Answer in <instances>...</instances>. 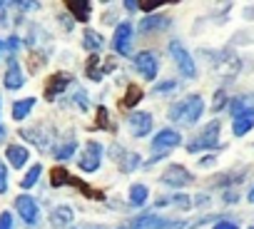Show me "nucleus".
<instances>
[{
	"instance_id": "obj_20",
	"label": "nucleus",
	"mask_w": 254,
	"mask_h": 229,
	"mask_svg": "<svg viewBox=\"0 0 254 229\" xmlns=\"http://www.w3.org/2000/svg\"><path fill=\"white\" fill-rule=\"evenodd\" d=\"M162 227H165V219L157 214H145V217L132 219V229H162Z\"/></svg>"
},
{
	"instance_id": "obj_13",
	"label": "nucleus",
	"mask_w": 254,
	"mask_h": 229,
	"mask_svg": "<svg viewBox=\"0 0 254 229\" xmlns=\"http://www.w3.org/2000/svg\"><path fill=\"white\" fill-rule=\"evenodd\" d=\"M15 209L20 212V217L28 222V224H35L38 222V202L30 197V194H20L15 199Z\"/></svg>"
},
{
	"instance_id": "obj_25",
	"label": "nucleus",
	"mask_w": 254,
	"mask_h": 229,
	"mask_svg": "<svg viewBox=\"0 0 254 229\" xmlns=\"http://www.w3.org/2000/svg\"><path fill=\"white\" fill-rule=\"evenodd\" d=\"M165 204H177L180 209H190V197H185V194H175V197H162V199H157L155 202V207L160 209V207H165Z\"/></svg>"
},
{
	"instance_id": "obj_6",
	"label": "nucleus",
	"mask_w": 254,
	"mask_h": 229,
	"mask_svg": "<svg viewBox=\"0 0 254 229\" xmlns=\"http://www.w3.org/2000/svg\"><path fill=\"white\" fill-rule=\"evenodd\" d=\"M162 184H170V187H187V184H192L194 182V174L187 170V167H182V165H170L165 172H162Z\"/></svg>"
},
{
	"instance_id": "obj_32",
	"label": "nucleus",
	"mask_w": 254,
	"mask_h": 229,
	"mask_svg": "<svg viewBox=\"0 0 254 229\" xmlns=\"http://www.w3.org/2000/svg\"><path fill=\"white\" fill-rule=\"evenodd\" d=\"M75 105H77L82 112L90 107V102H87V92H85V90H77V92H75Z\"/></svg>"
},
{
	"instance_id": "obj_17",
	"label": "nucleus",
	"mask_w": 254,
	"mask_h": 229,
	"mask_svg": "<svg viewBox=\"0 0 254 229\" xmlns=\"http://www.w3.org/2000/svg\"><path fill=\"white\" fill-rule=\"evenodd\" d=\"M3 85H5L8 90H20V87L25 85V75L20 72L18 62H10V67H8V72H5V77H3Z\"/></svg>"
},
{
	"instance_id": "obj_24",
	"label": "nucleus",
	"mask_w": 254,
	"mask_h": 229,
	"mask_svg": "<svg viewBox=\"0 0 254 229\" xmlns=\"http://www.w3.org/2000/svg\"><path fill=\"white\" fill-rule=\"evenodd\" d=\"M147 187L145 184H132L130 187V204H135V207H142L145 202H147Z\"/></svg>"
},
{
	"instance_id": "obj_28",
	"label": "nucleus",
	"mask_w": 254,
	"mask_h": 229,
	"mask_svg": "<svg viewBox=\"0 0 254 229\" xmlns=\"http://www.w3.org/2000/svg\"><path fill=\"white\" fill-rule=\"evenodd\" d=\"M20 132H23V137H25V140H30V142H33V145H38L40 150H48V145H50V142H48V137H45V135H35V127H28V130H20Z\"/></svg>"
},
{
	"instance_id": "obj_44",
	"label": "nucleus",
	"mask_w": 254,
	"mask_h": 229,
	"mask_svg": "<svg viewBox=\"0 0 254 229\" xmlns=\"http://www.w3.org/2000/svg\"><path fill=\"white\" fill-rule=\"evenodd\" d=\"M0 107H3V102H0Z\"/></svg>"
},
{
	"instance_id": "obj_10",
	"label": "nucleus",
	"mask_w": 254,
	"mask_h": 229,
	"mask_svg": "<svg viewBox=\"0 0 254 229\" xmlns=\"http://www.w3.org/2000/svg\"><path fill=\"white\" fill-rule=\"evenodd\" d=\"M135 67H137V72H140L145 80H155L157 72H160V62H157L155 53H147V50L135 57Z\"/></svg>"
},
{
	"instance_id": "obj_19",
	"label": "nucleus",
	"mask_w": 254,
	"mask_h": 229,
	"mask_svg": "<svg viewBox=\"0 0 254 229\" xmlns=\"http://www.w3.org/2000/svg\"><path fill=\"white\" fill-rule=\"evenodd\" d=\"M72 219H75V212H72V207H67V204H63V207H55V212L50 214V222H53V227H67Z\"/></svg>"
},
{
	"instance_id": "obj_30",
	"label": "nucleus",
	"mask_w": 254,
	"mask_h": 229,
	"mask_svg": "<svg viewBox=\"0 0 254 229\" xmlns=\"http://www.w3.org/2000/svg\"><path fill=\"white\" fill-rule=\"evenodd\" d=\"M97 125L105 127V130H115V125L110 122V112H107V107H100V110H97Z\"/></svg>"
},
{
	"instance_id": "obj_34",
	"label": "nucleus",
	"mask_w": 254,
	"mask_h": 229,
	"mask_svg": "<svg viewBox=\"0 0 254 229\" xmlns=\"http://www.w3.org/2000/svg\"><path fill=\"white\" fill-rule=\"evenodd\" d=\"M8 192V170L5 165H0V194H5Z\"/></svg>"
},
{
	"instance_id": "obj_37",
	"label": "nucleus",
	"mask_w": 254,
	"mask_h": 229,
	"mask_svg": "<svg viewBox=\"0 0 254 229\" xmlns=\"http://www.w3.org/2000/svg\"><path fill=\"white\" fill-rule=\"evenodd\" d=\"M212 229H239V227H237L234 222H229V219H219V222H217Z\"/></svg>"
},
{
	"instance_id": "obj_33",
	"label": "nucleus",
	"mask_w": 254,
	"mask_h": 229,
	"mask_svg": "<svg viewBox=\"0 0 254 229\" xmlns=\"http://www.w3.org/2000/svg\"><path fill=\"white\" fill-rule=\"evenodd\" d=\"M224 105H227V92H222V90H219V92L214 95V102H212V110H214V112H219V110H222Z\"/></svg>"
},
{
	"instance_id": "obj_27",
	"label": "nucleus",
	"mask_w": 254,
	"mask_h": 229,
	"mask_svg": "<svg viewBox=\"0 0 254 229\" xmlns=\"http://www.w3.org/2000/svg\"><path fill=\"white\" fill-rule=\"evenodd\" d=\"M75 150H77V142H75V140H67V142H65V145H60L53 155H55V160L65 162V160H70V157H72V152H75Z\"/></svg>"
},
{
	"instance_id": "obj_4",
	"label": "nucleus",
	"mask_w": 254,
	"mask_h": 229,
	"mask_svg": "<svg viewBox=\"0 0 254 229\" xmlns=\"http://www.w3.org/2000/svg\"><path fill=\"white\" fill-rule=\"evenodd\" d=\"M102 165V145L97 140H87L80 152V172H97Z\"/></svg>"
},
{
	"instance_id": "obj_11",
	"label": "nucleus",
	"mask_w": 254,
	"mask_h": 229,
	"mask_svg": "<svg viewBox=\"0 0 254 229\" xmlns=\"http://www.w3.org/2000/svg\"><path fill=\"white\" fill-rule=\"evenodd\" d=\"M252 127H254V105L242 110L239 114H234V120H232V132L237 137H244Z\"/></svg>"
},
{
	"instance_id": "obj_15",
	"label": "nucleus",
	"mask_w": 254,
	"mask_h": 229,
	"mask_svg": "<svg viewBox=\"0 0 254 229\" xmlns=\"http://www.w3.org/2000/svg\"><path fill=\"white\" fill-rule=\"evenodd\" d=\"M65 8L72 13L75 20H80V23H87V20H90V10H92V5L87 3V0H67Z\"/></svg>"
},
{
	"instance_id": "obj_23",
	"label": "nucleus",
	"mask_w": 254,
	"mask_h": 229,
	"mask_svg": "<svg viewBox=\"0 0 254 229\" xmlns=\"http://www.w3.org/2000/svg\"><path fill=\"white\" fill-rule=\"evenodd\" d=\"M72 182H75V177H70V172H67V170H63V167H55V170L50 172V184H53V187L72 184Z\"/></svg>"
},
{
	"instance_id": "obj_3",
	"label": "nucleus",
	"mask_w": 254,
	"mask_h": 229,
	"mask_svg": "<svg viewBox=\"0 0 254 229\" xmlns=\"http://www.w3.org/2000/svg\"><path fill=\"white\" fill-rule=\"evenodd\" d=\"M170 55H172V60H175L177 67H180V72H182L187 80L197 77V65H194L192 55L187 53V48H185L180 40H172V43H170Z\"/></svg>"
},
{
	"instance_id": "obj_2",
	"label": "nucleus",
	"mask_w": 254,
	"mask_h": 229,
	"mask_svg": "<svg viewBox=\"0 0 254 229\" xmlns=\"http://www.w3.org/2000/svg\"><path fill=\"white\" fill-rule=\"evenodd\" d=\"M219 132H222V122L219 120H212L202 127V132L187 145V152L190 155H197L202 150H217L219 147Z\"/></svg>"
},
{
	"instance_id": "obj_18",
	"label": "nucleus",
	"mask_w": 254,
	"mask_h": 229,
	"mask_svg": "<svg viewBox=\"0 0 254 229\" xmlns=\"http://www.w3.org/2000/svg\"><path fill=\"white\" fill-rule=\"evenodd\" d=\"M167 25H170V18H165V15H147L145 20H140V33L150 35L152 30H162Z\"/></svg>"
},
{
	"instance_id": "obj_16",
	"label": "nucleus",
	"mask_w": 254,
	"mask_h": 229,
	"mask_svg": "<svg viewBox=\"0 0 254 229\" xmlns=\"http://www.w3.org/2000/svg\"><path fill=\"white\" fill-rule=\"evenodd\" d=\"M102 45H105V38H102L97 30H85V33H82V48H85L87 53L100 55Z\"/></svg>"
},
{
	"instance_id": "obj_35",
	"label": "nucleus",
	"mask_w": 254,
	"mask_h": 229,
	"mask_svg": "<svg viewBox=\"0 0 254 229\" xmlns=\"http://www.w3.org/2000/svg\"><path fill=\"white\" fill-rule=\"evenodd\" d=\"M0 229H13V214L10 212L0 214Z\"/></svg>"
},
{
	"instance_id": "obj_31",
	"label": "nucleus",
	"mask_w": 254,
	"mask_h": 229,
	"mask_svg": "<svg viewBox=\"0 0 254 229\" xmlns=\"http://www.w3.org/2000/svg\"><path fill=\"white\" fill-rule=\"evenodd\" d=\"M140 13H152L157 8H162V3H157V0H142V3H137Z\"/></svg>"
},
{
	"instance_id": "obj_39",
	"label": "nucleus",
	"mask_w": 254,
	"mask_h": 229,
	"mask_svg": "<svg viewBox=\"0 0 254 229\" xmlns=\"http://www.w3.org/2000/svg\"><path fill=\"white\" fill-rule=\"evenodd\" d=\"M224 202H237V194L234 192H224Z\"/></svg>"
},
{
	"instance_id": "obj_14",
	"label": "nucleus",
	"mask_w": 254,
	"mask_h": 229,
	"mask_svg": "<svg viewBox=\"0 0 254 229\" xmlns=\"http://www.w3.org/2000/svg\"><path fill=\"white\" fill-rule=\"evenodd\" d=\"M5 157H8V162H10L15 170H20V167H25V165H28L30 152H28V147H23V145H8Z\"/></svg>"
},
{
	"instance_id": "obj_38",
	"label": "nucleus",
	"mask_w": 254,
	"mask_h": 229,
	"mask_svg": "<svg viewBox=\"0 0 254 229\" xmlns=\"http://www.w3.org/2000/svg\"><path fill=\"white\" fill-rule=\"evenodd\" d=\"M125 8H127V10H140L135 0H127V3H125Z\"/></svg>"
},
{
	"instance_id": "obj_8",
	"label": "nucleus",
	"mask_w": 254,
	"mask_h": 229,
	"mask_svg": "<svg viewBox=\"0 0 254 229\" xmlns=\"http://www.w3.org/2000/svg\"><path fill=\"white\" fill-rule=\"evenodd\" d=\"M207 60L219 75H234L239 70V60L232 53H207Z\"/></svg>"
},
{
	"instance_id": "obj_9",
	"label": "nucleus",
	"mask_w": 254,
	"mask_h": 229,
	"mask_svg": "<svg viewBox=\"0 0 254 229\" xmlns=\"http://www.w3.org/2000/svg\"><path fill=\"white\" fill-rule=\"evenodd\" d=\"M70 82H72V77L67 75V72H55V75H50L48 77V82H45V100H58L67 87H70Z\"/></svg>"
},
{
	"instance_id": "obj_45",
	"label": "nucleus",
	"mask_w": 254,
	"mask_h": 229,
	"mask_svg": "<svg viewBox=\"0 0 254 229\" xmlns=\"http://www.w3.org/2000/svg\"><path fill=\"white\" fill-rule=\"evenodd\" d=\"M249 229H254V227H249Z\"/></svg>"
},
{
	"instance_id": "obj_36",
	"label": "nucleus",
	"mask_w": 254,
	"mask_h": 229,
	"mask_svg": "<svg viewBox=\"0 0 254 229\" xmlns=\"http://www.w3.org/2000/svg\"><path fill=\"white\" fill-rule=\"evenodd\" d=\"M175 87H177V82H175V80H165V82H157L155 92H167V90H175Z\"/></svg>"
},
{
	"instance_id": "obj_12",
	"label": "nucleus",
	"mask_w": 254,
	"mask_h": 229,
	"mask_svg": "<svg viewBox=\"0 0 254 229\" xmlns=\"http://www.w3.org/2000/svg\"><path fill=\"white\" fill-rule=\"evenodd\" d=\"M177 145H182V135L175 132V130H160L155 135V140H152V147L160 150V152H167V150H172Z\"/></svg>"
},
{
	"instance_id": "obj_22",
	"label": "nucleus",
	"mask_w": 254,
	"mask_h": 229,
	"mask_svg": "<svg viewBox=\"0 0 254 229\" xmlns=\"http://www.w3.org/2000/svg\"><path fill=\"white\" fill-rule=\"evenodd\" d=\"M142 97H145V92H142L137 85H127V92H125V97H122V105H125V107H135V105H140Z\"/></svg>"
},
{
	"instance_id": "obj_5",
	"label": "nucleus",
	"mask_w": 254,
	"mask_h": 229,
	"mask_svg": "<svg viewBox=\"0 0 254 229\" xmlns=\"http://www.w3.org/2000/svg\"><path fill=\"white\" fill-rule=\"evenodd\" d=\"M132 23H120L115 28V38H112V48L120 57H127L132 53Z\"/></svg>"
},
{
	"instance_id": "obj_29",
	"label": "nucleus",
	"mask_w": 254,
	"mask_h": 229,
	"mask_svg": "<svg viewBox=\"0 0 254 229\" xmlns=\"http://www.w3.org/2000/svg\"><path fill=\"white\" fill-rule=\"evenodd\" d=\"M97 60H100V55H90V60H87V77L95 80V82H100L102 75H105V72L97 70Z\"/></svg>"
},
{
	"instance_id": "obj_42",
	"label": "nucleus",
	"mask_w": 254,
	"mask_h": 229,
	"mask_svg": "<svg viewBox=\"0 0 254 229\" xmlns=\"http://www.w3.org/2000/svg\"><path fill=\"white\" fill-rule=\"evenodd\" d=\"M0 50H8V45H5L3 40H0Z\"/></svg>"
},
{
	"instance_id": "obj_26",
	"label": "nucleus",
	"mask_w": 254,
	"mask_h": 229,
	"mask_svg": "<svg viewBox=\"0 0 254 229\" xmlns=\"http://www.w3.org/2000/svg\"><path fill=\"white\" fill-rule=\"evenodd\" d=\"M40 174H43V165H33V167L28 170V174L23 177L20 187H23V189H30V187H35V182L40 179Z\"/></svg>"
},
{
	"instance_id": "obj_40",
	"label": "nucleus",
	"mask_w": 254,
	"mask_h": 229,
	"mask_svg": "<svg viewBox=\"0 0 254 229\" xmlns=\"http://www.w3.org/2000/svg\"><path fill=\"white\" fill-rule=\"evenodd\" d=\"M247 197H249V202H252V204H254V187H252V189H249V194H247Z\"/></svg>"
},
{
	"instance_id": "obj_43",
	"label": "nucleus",
	"mask_w": 254,
	"mask_h": 229,
	"mask_svg": "<svg viewBox=\"0 0 254 229\" xmlns=\"http://www.w3.org/2000/svg\"><path fill=\"white\" fill-rule=\"evenodd\" d=\"M0 8H3V3H0Z\"/></svg>"
},
{
	"instance_id": "obj_21",
	"label": "nucleus",
	"mask_w": 254,
	"mask_h": 229,
	"mask_svg": "<svg viewBox=\"0 0 254 229\" xmlns=\"http://www.w3.org/2000/svg\"><path fill=\"white\" fill-rule=\"evenodd\" d=\"M33 107H35V97H23V100H18V102L13 105V120H15V122L25 120Z\"/></svg>"
},
{
	"instance_id": "obj_1",
	"label": "nucleus",
	"mask_w": 254,
	"mask_h": 229,
	"mask_svg": "<svg viewBox=\"0 0 254 229\" xmlns=\"http://www.w3.org/2000/svg\"><path fill=\"white\" fill-rule=\"evenodd\" d=\"M202 112H204L202 95H187L170 107V120H175L180 125H194L202 117Z\"/></svg>"
},
{
	"instance_id": "obj_7",
	"label": "nucleus",
	"mask_w": 254,
	"mask_h": 229,
	"mask_svg": "<svg viewBox=\"0 0 254 229\" xmlns=\"http://www.w3.org/2000/svg\"><path fill=\"white\" fill-rule=\"evenodd\" d=\"M127 127H130V135L132 137H147L152 132V114L140 110V112H132L127 117Z\"/></svg>"
},
{
	"instance_id": "obj_41",
	"label": "nucleus",
	"mask_w": 254,
	"mask_h": 229,
	"mask_svg": "<svg viewBox=\"0 0 254 229\" xmlns=\"http://www.w3.org/2000/svg\"><path fill=\"white\" fill-rule=\"evenodd\" d=\"M3 137H5V127H3V125H0V140H3Z\"/></svg>"
}]
</instances>
